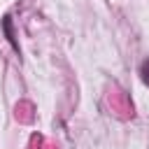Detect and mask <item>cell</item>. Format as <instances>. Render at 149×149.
Returning a JSON list of instances; mask_svg holds the SVG:
<instances>
[{"label": "cell", "mask_w": 149, "mask_h": 149, "mask_svg": "<svg viewBox=\"0 0 149 149\" xmlns=\"http://www.w3.org/2000/svg\"><path fill=\"white\" fill-rule=\"evenodd\" d=\"M140 74H142V81L149 86V58H147V61L140 65Z\"/></svg>", "instance_id": "cell-2"}, {"label": "cell", "mask_w": 149, "mask_h": 149, "mask_svg": "<svg viewBox=\"0 0 149 149\" xmlns=\"http://www.w3.org/2000/svg\"><path fill=\"white\" fill-rule=\"evenodd\" d=\"M2 30H5V37H7V42L12 44V49L19 54V42H16L14 30H12V16H2Z\"/></svg>", "instance_id": "cell-1"}]
</instances>
